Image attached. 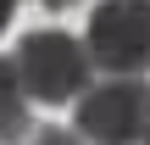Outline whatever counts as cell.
<instances>
[{
	"label": "cell",
	"instance_id": "1",
	"mask_svg": "<svg viewBox=\"0 0 150 145\" xmlns=\"http://www.w3.org/2000/svg\"><path fill=\"white\" fill-rule=\"evenodd\" d=\"M11 67H17V84L28 101H45V106H61V101H78L83 84L95 78V61L83 50L78 34L67 28H33L17 39L11 50Z\"/></svg>",
	"mask_w": 150,
	"mask_h": 145
},
{
	"label": "cell",
	"instance_id": "2",
	"mask_svg": "<svg viewBox=\"0 0 150 145\" xmlns=\"http://www.w3.org/2000/svg\"><path fill=\"white\" fill-rule=\"evenodd\" d=\"M145 112H150L145 73H106L78 95V134L89 145H139Z\"/></svg>",
	"mask_w": 150,
	"mask_h": 145
},
{
	"label": "cell",
	"instance_id": "3",
	"mask_svg": "<svg viewBox=\"0 0 150 145\" xmlns=\"http://www.w3.org/2000/svg\"><path fill=\"white\" fill-rule=\"evenodd\" d=\"M83 50L100 73L150 67V0H100L83 28Z\"/></svg>",
	"mask_w": 150,
	"mask_h": 145
},
{
	"label": "cell",
	"instance_id": "4",
	"mask_svg": "<svg viewBox=\"0 0 150 145\" xmlns=\"http://www.w3.org/2000/svg\"><path fill=\"white\" fill-rule=\"evenodd\" d=\"M28 129H33V117H28V95H22V84H17L11 56H0V145H17Z\"/></svg>",
	"mask_w": 150,
	"mask_h": 145
},
{
	"label": "cell",
	"instance_id": "5",
	"mask_svg": "<svg viewBox=\"0 0 150 145\" xmlns=\"http://www.w3.org/2000/svg\"><path fill=\"white\" fill-rule=\"evenodd\" d=\"M33 145H83L78 129H33Z\"/></svg>",
	"mask_w": 150,
	"mask_h": 145
},
{
	"label": "cell",
	"instance_id": "6",
	"mask_svg": "<svg viewBox=\"0 0 150 145\" xmlns=\"http://www.w3.org/2000/svg\"><path fill=\"white\" fill-rule=\"evenodd\" d=\"M11 11H17V0H0V34H6V22H11Z\"/></svg>",
	"mask_w": 150,
	"mask_h": 145
},
{
	"label": "cell",
	"instance_id": "7",
	"mask_svg": "<svg viewBox=\"0 0 150 145\" xmlns=\"http://www.w3.org/2000/svg\"><path fill=\"white\" fill-rule=\"evenodd\" d=\"M45 11H67V6H78V0H39Z\"/></svg>",
	"mask_w": 150,
	"mask_h": 145
},
{
	"label": "cell",
	"instance_id": "8",
	"mask_svg": "<svg viewBox=\"0 0 150 145\" xmlns=\"http://www.w3.org/2000/svg\"><path fill=\"white\" fill-rule=\"evenodd\" d=\"M139 145H150V112H145V129H139Z\"/></svg>",
	"mask_w": 150,
	"mask_h": 145
}]
</instances>
